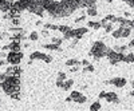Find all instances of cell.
<instances>
[{"instance_id": "1", "label": "cell", "mask_w": 134, "mask_h": 111, "mask_svg": "<svg viewBox=\"0 0 134 111\" xmlns=\"http://www.w3.org/2000/svg\"><path fill=\"white\" fill-rule=\"evenodd\" d=\"M2 87L7 95H15L20 90V80L18 76H8L5 80L2 82Z\"/></svg>"}, {"instance_id": "2", "label": "cell", "mask_w": 134, "mask_h": 111, "mask_svg": "<svg viewBox=\"0 0 134 111\" xmlns=\"http://www.w3.org/2000/svg\"><path fill=\"white\" fill-rule=\"evenodd\" d=\"M107 50L109 48L105 46L103 42H95L93 44V47H91L90 54L93 55V58L95 60H99L100 58H103V56H106V55H107Z\"/></svg>"}, {"instance_id": "3", "label": "cell", "mask_w": 134, "mask_h": 111, "mask_svg": "<svg viewBox=\"0 0 134 111\" xmlns=\"http://www.w3.org/2000/svg\"><path fill=\"white\" fill-rule=\"evenodd\" d=\"M60 4H62L63 9L66 11L67 16H69L70 14H72L76 8H79V7H81L79 0H62Z\"/></svg>"}, {"instance_id": "4", "label": "cell", "mask_w": 134, "mask_h": 111, "mask_svg": "<svg viewBox=\"0 0 134 111\" xmlns=\"http://www.w3.org/2000/svg\"><path fill=\"white\" fill-rule=\"evenodd\" d=\"M106 56H107L110 64H113V66L118 64L119 62H124V59H125V55L122 52L115 51V50H107V55H106Z\"/></svg>"}, {"instance_id": "5", "label": "cell", "mask_w": 134, "mask_h": 111, "mask_svg": "<svg viewBox=\"0 0 134 111\" xmlns=\"http://www.w3.org/2000/svg\"><path fill=\"white\" fill-rule=\"evenodd\" d=\"M30 59H31V60L40 59V60L46 62V63H51V62H52V56H50V55H46V54H43V52H39V51L32 52V54L30 55Z\"/></svg>"}, {"instance_id": "6", "label": "cell", "mask_w": 134, "mask_h": 111, "mask_svg": "<svg viewBox=\"0 0 134 111\" xmlns=\"http://www.w3.org/2000/svg\"><path fill=\"white\" fill-rule=\"evenodd\" d=\"M21 58H23V55H21V52H16V51H11L8 54V56H7V60L8 63L11 64H19L21 62Z\"/></svg>"}, {"instance_id": "7", "label": "cell", "mask_w": 134, "mask_h": 111, "mask_svg": "<svg viewBox=\"0 0 134 111\" xmlns=\"http://www.w3.org/2000/svg\"><path fill=\"white\" fill-rule=\"evenodd\" d=\"M34 0H18L14 4V9L15 11H23V9H28L30 5L32 4Z\"/></svg>"}, {"instance_id": "8", "label": "cell", "mask_w": 134, "mask_h": 111, "mask_svg": "<svg viewBox=\"0 0 134 111\" xmlns=\"http://www.w3.org/2000/svg\"><path fill=\"white\" fill-rule=\"evenodd\" d=\"M106 84H114L115 87H118V88H121V87H125L126 86V79H125V78H114V79H111V80H106L105 82Z\"/></svg>"}, {"instance_id": "9", "label": "cell", "mask_w": 134, "mask_h": 111, "mask_svg": "<svg viewBox=\"0 0 134 111\" xmlns=\"http://www.w3.org/2000/svg\"><path fill=\"white\" fill-rule=\"evenodd\" d=\"M70 96L72 98V101L76 102V103H85L86 102V96L83 94H81L79 91H72Z\"/></svg>"}, {"instance_id": "10", "label": "cell", "mask_w": 134, "mask_h": 111, "mask_svg": "<svg viewBox=\"0 0 134 111\" xmlns=\"http://www.w3.org/2000/svg\"><path fill=\"white\" fill-rule=\"evenodd\" d=\"M85 34H87V28L85 27H81V28H76V30H72V35L75 39H81Z\"/></svg>"}, {"instance_id": "11", "label": "cell", "mask_w": 134, "mask_h": 111, "mask_svg": "<svg viewBox=\"0 0 134 111\" xmlns=\"http://www.w3.org/2000/svg\"><path fill=\"white\" fill-rule=\"evenodd\" d=\"M106 101L109 103H118L119 102V99H118V95L115 92H106Z\"/></svg>"}, {"instance_id": "12", "label": "cell", "mask_w": 134, "mask_h": 111, "mask_svg": "<svg viewBox=\"0 0 134 111\" xmlns=\"http://www.w3.org/2000/svg\"><path fill=\"white\" fill-rule=\"evenodd\" d=\"M115 23H119L121 27H131V20H127L125 17H117Z\"/></svg>"}, {"instance_id": "13", "label": "cell", "mask_w": 134, "mask_h": 111, "mask_svg": "<svg viewBox=\"0 0 134 111\" xmlns=\"http://www.w3.org/2000/svg\"><path fill=\"white\" fill-rule=\"evenodd\" d=\"M97 2L98 0H79L81 3V7H95L97 5Z\"/></svg>"}, {"instance_id": "14", "label": "cell", "mask_w": 134, "mask_h": 111, "mask_svg": "<svg viewBox=\"0 0 134 111\" xmlns=\"http://www.w3.org/2000/svg\"><path fill=\"white\" fill-rule=\"evenodd\" d=\"M9 8H11V4L7 0H0V9H2V12H7Z\"/></svg>"}, {"instance_id": "15", "label": "cell", "mask_w": 134, "mask_h": 111, "mask_svg": "<svg viewBox=\"0 0 134 111\" xmlns=\"http://www.w3.org/2000/svg\"><path fill=\"white\" fill-rule=\"evenodd\" d=\"M44 48L50 50V51H60V47L58 46L57 43H52V44H44Z\"/></svg>"}, {"instance_id": "16", "label": "cell", "mask_w": 134, "mask_h": 111, "mask_svg": "<svg viewBox=\"0 0 134 111\" xmlns=\"http://www.w3.org/2000/svg\"><path fill=\"white\" fill-rule=\"evenodd\" d=\"M82 64V62H79L78 59H70L66 62V66H69V67H74V66H79Z\"/></svg>"}, {"instance_id": "17", "label": "cell", "mask_w": 134, "mask_h": 111, "mask_svg": "<svg viewBox=\"0 0 134 111\" xmlns=\"http://www.w3.org/2000/svg\"><path fill=\"white\" fill-rule=\"evenodd\" d=\"M72 86H74V80H72V79H69V80L66 79V80H64V84H63V90L67 91V90H70Z\"/></svg>"}, {"instance_id": "18", "label": "cell", "mask_w": 134, "mask_h": 111, "mask_svg": "<svg viewBox=\"0 0 134 111\" xmlns=\"http://www.w3.org/2000/svg\"><path fill=\"white\" fill-rule=\"evenodd\" d=\"M124 62H125V63H134V52H130V54L125 55Z\"/></svg>"}, {"instance_id": "19", "label": "cell", "mask_w": 134, "mask_h": 111, "mask_svg": "<svg viewBox=\"0 0 134 111\" xmlns=\"http://www.w3.org/2000/svg\"><path fill=\"white\" fill-rule=\"evenodd\" d=\"M88 27H91L94 30H99L102 27V24H100V21H88Z\"/></svg>"}, {"instance_id": "20", "label": "cell", "mask_w": 134, "mask_h": 111, "mask_svg": "<svg viewBox=\"0 0 134 111\" xmlns=\"http://www.w3.org/2000/svg\"><path fill=\"white\" fill-rule=\"evenodd\" d=\"M131 32V27H122V38H127Z\"/></svg>"}, {"instance_id": "21", "label": "cell", "mask_w": 134, "mask_h": 111, "mask_svg": "<svg viewBox=\"0 0 134 111\" xmlns=\"http://www.w3.org/2000/svg\"><path fill=\"white\" fill-rule=\"evenodd\" d=\"M8 48L11 51H16V52H20V44L19 43H12V44H9Z\"/></svg>"}, {"instance_id": "22", "label": "cell", "mask_w": 134, "mask_h": 111, "mask_svg": "<svg viewBox=\"0 0 134 111\" xmlns=\"http://www.w3.org/2000/svg\"><path fill=\"white\" fill-rule=\"evenodd\" d=\"M113 38L114 39H119V38H122V27H119L118 30H115V31H113Z\"/></svg>"}, {"instance_id": "23", "label": "cell", "mask_w": 134, "mask_h": 111, "mask_svg": "<svg viewBox=\"0 0 134 111\" xmlns=\"http://www.w3.org/2000/svg\"><path fill=\"white\" fill-rule=\"evenodd\" d=\"M97 7H88L87 8V15L88 16H97Z\"/></svg>"}, {"instance_id": "24", "label": "cell", "mask_w": 134, "mask_h": 111, "mask_svg": "<svg viewBox=\"0 0 134 111\" xmlns=\"http://www.w3.org/2000/svg\"><path fill=\"white\" fill-rule=\"evenodd\" d=\"M30 39H31L32 42H36V40L39 39V35H38V32H35V31H34V32H31V34H30Z\"/></svg>"}, {"instance_id": "25", "label": "cell", "mask_w": 134, "mask_h": 111, "mask_svg": "<svg viewBox=\"0 0 134 111\" xmlns=\"http://www.w3.org/2000/svg\"><path fill=\"white\" fill-rule=\"evenodd\" d=\"M100 108V103L99 102H95V103H93L91 106H90V110L91 111H97V110H99Z\"/></svg>"}, {"instance_id": "26", "label": "cell", "mask_w": 134, "mask_h": 111, "mask_svg": "<svg viewBox=\"0 0 134 111\" xmlns=\"http://www.w3.org/2000/svg\"><path fill=\"white\" fill-rule=\"evenodd\" d=\"M59 31H60V32H63V34H66V32L71 31V28H70L69 26H59Z\"/></svg>"}, {"instance_id": "27", "label": "cell", "mask_w": 134, "mask_h": 111, "mask_svg": "<svg viewBox=\"0 0 134 111\" xmlns=\"http://www.w3.org/2000/svg\"><path fill=\"white\" fill-rule=\"evenodd\" d=\"M71 38H74V35H72V30L69 31V32H66V34H63V39H71Z\"/></svg>"}, {"instance_id": "28", "label": "cell", "mask_w": 134, "mask_h": 111, "mask_svg": "<svg viewBox=\"0 0 134 111\" xmlns=\"http://www.w3.org/2000/svg\"><path fill=\"white\" fill-rule=\"evenodd\" d=\"M85 72H94V66H91V64H88V66H86L85 67V70H83Z\"/></svg>"}, {"instance_id": "29", "label": "cell", "mask_w": 134, "mask_h": 111, "mask_svg": "<svg viewBox=\"0 0 134 111\" xmlns=\"http://www.w3.org/2000/svg\"><path fill=\"white\" fill-rule=\"evenodd\" d=\"M103 28H105L106 32H113V24H111V23H107Z\"/></svg>"}, {"instance_id": "30", "label": "cell", "mask_w": 134, "mask_h": 111, "mask_svg": "<svg viewBox=\"0 0 134 111\" xmlns=\"http://www.w3.org/2000/svg\"><path fill=\"white\" fill-rule=\"evenodd\" d=\"M57 79H59V80H66V79H67V75H66L64 72H59Z\"/></svg>"}, {"instance_id": "31", "label": "cell", "mask_w": 134, "mask_h": 111, "mask_svg": "<svg viewBox=\"0 0 134 111\" xmlns=\"http://www.w3.org/2000/svg\"><path fill=\"white\" fill-rule=\"evenodd\" d=\"M105 19H106L107 21H110V23H111V21H114V23H115V20H117V17H115L114 15H107Z\"/></svg>"}, {"instance_id": "32", "label": "cell", "mask_w": 134, "mask_h": 111, "mask_svg": "<svg viewBox=\"0 0 134 111\" xmlns=\"http://www.w3.org/2000/svg\"><path fill=\"white\" fill-rule=\"evenodd\" d=\"M126 50H127V47H126V46H121V47L118 46V47L115 48V51H118V52H122V54H124Z\"/></svg>"}, {"instance_id": "33", "label": "cell", "mask_w": 134, "mask_h": 111, "mask_svg": "<svg viewBox=\"0 0 134 111\" xmlns=\"http://www.w3.org/2000/svg\"><path fill=\"white\" fill-rule=\"evenodd\" d=\"M44 27H46L47 30H55V31L59 30V27H58V26H54V24H46Z\"/></svg>"}, {"instance_id": "34", "label": "cell", "mask_w": 134, "mask_h": 111, "mask_svg": "<svg viewBox=\"0 0 134 111\" xmlns=\"http://www.w3.org/2000/svg\"><path fill=\"white\" fill-rule=\"evenodd\" d=\"M62 42H63V39H59V38H52V43H57L58 46H60Z\"/></svg>"}, {"instance_id": "35", "label": "cell", "mask_w": 134, "mask_h": 111, "mask_svg": "<svg viewBox=\"0 0 134 111\" xmlns=\"http://www.w3.org/2000/svg\"><path fill=\"white\" fill-rule=\"evenodd\" d=\"M63 84H64V80H59V79H57V87L63 88Z\"/></svg>"}, {"instance_id": "36", "label": "cell", "mask_w": 134, "mask_h": 111, "mask_svg": "<svg viewBox=\"0 0 134 111\" xmlns=\"http://www.w3.org/2000/svg\"><path fill=\"white\" fill-rule=\"evenodd\" d=\"M83 20H86V16H81V17H78V19L75 20V23H81V21H83Z\"/></svg>"}, {"instance_id": "37", "label": "cell", "mask_w": 134, "mask_h": 111, "mask_svg": "<svg viewBox=\"0 0 134 111\" xmlns=\"http://www.w3.org/2000/svg\"><path fill=\"white\" fill-rule=\"evenodd\" d=\"M105 98H106V92H105V91H102V92L99 94V99H105Z\"/></svg>"}, {"instance_id": "38", "label": "cell", "mask_w": 134, "mask_h": 111, "mask_svg": "<svg viewBox=\"0 0 134 111\" xmlns=\"http://www.w3.org/2000/svg\"><path fill=\"white\" fill-rule=\"evenodd\" d=\"M129 48H134V39H131V42L129 43V46H127Z\"/></svg>"}, {"instance_id": "39", "label": "cell", "mask_w": 134, "mask_h": 111, "mask_svg": "<svg viewBox=\"0 0 134 111\" xmlns=\"http://www.w3.org/2000/svg\"><path fill=\"white\" fill-rule=\"evenodd\" d=\"M82 64H83L85 67H86V66H88V64H90V63H88V60H86V59H85V60H82Z\"/></svg>"}, {"instance_id": "40", "label": "cell", "mask_w": 134, "mask_h": 111, "mask_svg": "<svg viewBox=\"0 0 134 111\" xmlns=\"http://www.w3.org/2000/svg\"><path fill=\"white\" fill-rule=\"evenodd\" d=\"M131 28H133V30H134V20H133V21H131Z\"/></svg>"}, {"instance_id": "41", "label": "cell", "mask_w": 134, "mask_h": 111, "mask_svg": "<svg viewBox=\"0 0 134 111\" xmlns=\"http://www.w3.org/2000/svg\"><path fill=\"white\" fill-rule=\"evenodd\" d=\"M130 95H131V96H134V90H133V91L130 92Z\"/></svg>"}]
</instances>
